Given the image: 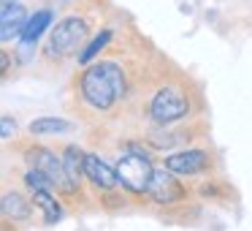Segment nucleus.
Masks as SVG:
<instances>
[{
  "label": "nucleus",
  "mask_w": 252,
  "mask_h": 231,
  "mask_svg": "<svg viewBox=\"0 0 252 231\" xmlns=\"http://www.w3.org/2000/svg\"><path fill=\"white\" fill-rule=\"evenodd\" d=\"M127 90L125 68L117 60H98L84 66V74L79 79V93L82 101L95 112H111Z\"/></svg>",
  "instance_id": "f257e3e1"
},
{
  "label": "nucleus",
  "mask_w": 252,
  "mask_h": 231,
  "mask_svg": "<svg viewBox=\"0 0 252 231\" xmlns=\"http://www.w3.org/2000/svg\"><path fill=\"white\" fill-rule=\"evenodd\" d=\"M117 174H120V185L125 188L127 193L144 196V193H149V182H152L155 166H152V160H149V155L127 150V153H122V158L117 160Z\"/></svg>",
  "instance_id": "f03ea898"
},
{
  "label": "nucleus",
  "mask_w": 252,
  "mask_h": 231,
  "mask_svg": "<svg viewBox=\"0 0 252 231\" xmlns=\"http://www.w3.org/2000/svg\"><path fill=\"white\" fill-rule=\"evenodd\" d=\"M149 120L160 128H168L174 122H179L182 117L190 115V101L182 90L176 87H160L149 101Z\"/></svg>",
  "instance_id": "7ed1b4c3"
},
{
  "label": "nucleus",
  "mask_w": 252,
  "mask_h": 231,
  "mask_svg": "<svg viewBox=\"0 0 252 231\" xmlns=\"http://www.w3.org/2000/svg\"><path fill=\"white\" fill-rule=\"evenodd\" d=\"M25 160L30 163V169L44 171V174L55 182V191L65 193V196H73V193L79 191L71 182V177H68V171H65V163H63V158L57 153H52V150H46V147H28L25 150Z\"/></svg>",
  "instance_id": "20e7f679"
},
{
  "label": "nucleus",
  "mask_w": 252,
  "mask_h": 231,
  "mask_svg": "<svg viewBox=\"0 0 252 231\" xmlns=\"http://www.w3.org/2000/svg\"><path fill=\"white\" fill-rule=\"evenodd\" d=\"M90 36V25L84 17H65L57 22V28L52 30L49 36V46H46V52L49 55L57 57H65V55H73V52H79V46L87 41Z\"/></svg>",
  "instance_id": "39448f33"
},
{
  "label": "nucleus",
  "mask_w": 252,
  "mask_h": 231,
  "mask_svg": "<svg viewBox=\"0 0 252 231\" xmlns=\"http://www.w3.org/2000/svg\"><path fill=\"white\" fill-rule=\"evenodd\" d=\"M147 196L152 198V201H158V204H174V201H182V198L187 196V188L176 180L174 171L163 166V169H155Z\"/></svg>",
  "instance_id": "423d86ee"
},
{
  "label": "nucleus",
  "mask_w": 252,
  "mask_h": 231,
  "mask_svg": "<svg viewBox=\"0 0 252 231\" xmlns=\"http://www.w3.org/2000/svg\"><path fill=\"white\" fill-rule=\"evenodd\" d=\"M165 169H171L174 174H185V177H192V174H203V171L212 169V155L206 150H182V153H174V155H165Z\"/></svg>",
  "instance_id": "0eeeda50"
},
{
  "label": "nucleus",
  "mask_w": 252,
  "mask_h": 231,
  "mask_svg": "<svg viewBox=\"0 0 252 231\" xmlns=\"http://www.w3.org/2000/svg\"><path fill=\"white\" fill-rule=\"evenodd\" d=\"M84 171H87V180L93 182L98 191H117V185H120V174H117V169H111L109 163H106L100 155H93L87 153V160H84Z\"/></svg>",
  "instance_id": "6e6552de"
},
{
  "label": "nucleus",
  "mask_w": 252,
  "mask_h": 231,
  "mask_svg": "<svg viewBox=\"0 0 252 231\" xmlns=\"http://www.w3.org/2000/svg\"><path fill=\"white\" fill-rule=\"evenodd\" d=\"M28 11L19 3H11V6H0V36H3V44H8L11 38L22 36L25 25H28Z\"/></svg>",
  "instance_id": "1a4fd4ad"
},
{
  "label": "nucleus",
  "mask_w": 252,
  "mask_h": 231,
  "mask_svg": "<svg viewBox=\"0 0 252 231\" xmlns=\"http://www.w3.org/2000/svg\"><path fill=\"white\" fill-rule=\"evenodd\" d=\"M30 215H33V204H30L22 193H11V191H8L6 196H3V218H6V220L19 223V220H28Z\"/></svg>",
  "instance_id": "9d476101"
},
{
  "label": "nucleus",
  "mask_w": 252,
  "mask_h": 231,
  "mask_svg": "<svg viewBox=\"0 0 252 231\" xmlns=\"http://www.w3.org/2000/svg\"><path fill=\"white\" fill-rule=\"evenodd\" d=\"M84 160H87V153H82L76 144H68V147L63 150V163H65V171H68V177H71V182L76 188L82 185V180L87 177V171H84Z\"/></svg>",
  "instance_id": "9b49d317"
},
{
  "label": "nucleus",
  "mask_w": 252,
  "mask_h": 231,
  "mask_svg": "<svg viewBox=\"0 0 252 231\" xmlns=\"http://www.w3.org/2000/svg\"><path fill=\"white\" fill-rule=\"evenodd\" d=\"M49 25H52V11H46V8H44V11H35L33 17L28 19V25H25L19 41H22L25 46H33L35 41L46 33V28H49Z\"/></svg>",
  "instance_id": "f8f14e48"
},
{
  "label": "nucleus",
  "mask_w": 252,
  "mask_h": 231,
  "mask_svg": "<svg viewBox=\"0 0 252 231\" xmlns=\"http://www.w3.org/2000/svg\"><path fill=\"white\" fill-rule=\"evenodd\" d=\"M33 204L44 212V223L52 226L63 218V204L55 198L52 191H33Z\"/></svg>",
  "instance_id": "ddd939ff"
},
{
  "label": "nucleus",
  "mask_w": 252,
  "mask_h": 231,
  "mask_svg": "<svg viewBox=\"0 0 252 231\" xmlns=\"http://www.w3.org/2000/svg\"><path fill=\"white\" fill-rule=\"evenodd\" d=\"M73 131V122L60 120V117H41V120L30 122V133L33 136H57V133Z\"/></svg>",
  "instance_id": "4468645a"
},
{
  "label": "nucleus",
  "mask_w": 252,
  "mask_h": 231,
  "mask_svg": "<svg viewBox=\"0 0 252 231\" xmlns=\"http://www.w3.org/2000/svg\"><path fill=\"white\" fill-rule=\"evenodd\" d=\"M111 36H114V30H100V33H95L93 41H90L87 46H82V49H79V55H76L79 66H90V63H95V57L106 49V44L111 41Z\"/></svg>",
  "instance_id": "2eb2a0df"
},
{
  "label": "nucleus",
  "mask_w": 252,
  "mask_h": 231,
  "mask_svg": "<svg viewBox=\"0 0 252 231\" xmlns=\"http://www.w3.org/2000/svg\"><path fill=\"white\" fill-rule=\"evenodd\" d=\"M25 182H28L30 191H55V182L38 169H30L28 174H25Z\"/></svg>",
  "instance_id": "dca6fc26"
},
{
  "label": "nucleus",
  "mask_w": 252,
  "mask_h": 231,
  "mask_svg": "<svg viewBox=\"0 0 252 231\" xmlns=\"http://www.w3.org/2000/svg\"><path fill=\"white\" fill-rule=\"evenodd\" d=\"M0 122H3V139H11V133H17V122H14L8 115H3Z\"/></svg>",
  "instance_id": "f3484780"
},
{
  "label": "nucleus",
  "mask_w": 252,
  "mask_h": 231,
  "mask_svg": "<svg viewBox=\"0 0 252 231\" xmlns=\"http://www.w3.org/2000/svg\"><path fill=\"white\" fill-rule=\"evenodd\" d=\"M0 60H3V77H8V71H11V52L3 49L0 52Z\"/></svg>",
  "instance_id": "a211bd4d"
},
{
  "label": "nucleus",
  "mask_w": 252,
  "mask_h": 231,
  "mask_svg": "<svg viewBox=\"0 0 252 231\" xmlns=\"http://www.w3.org/2000/svg\"><path fill=\"white\" fill-rule=\"evenodd\" d=\"M14 0H0V6H11Z\"/></svg>",
  "instance_id": "6ab92c4d"
}]
</instances>
